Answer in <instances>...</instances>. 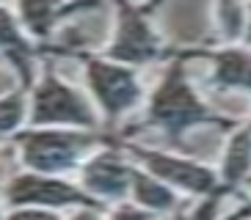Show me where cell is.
<instances>
[{
  "label": "cell",
  "mask_w": 251,
  "mask_h": 220,
  "mask_svg": "<svg viewBox=\"0 0 251 220\" xmlns=\"http://www.w3.org/2000/svg\"><path fill=\"white\" fill-rule=\"evenodd\" d=\"M240 44L251 47V0L246 3V25H243V39H240Z\"/></svg>",
  "instance_id": "obj_19"
},
{
  "label": "cell",
  "mask_w": 251,
  "mask_h": 220,
  "mask_svg": "<svg viewBox=\"0 0 251 220\" xmlns=\"http://www.w3.org/2000/svg\"><path fill=\"white\" fill-rule=\"evenodd\" d=\"M102 212H108V209H94V206H77V209H72V215L64 220H105Z\"/></svg>",
  "instance_id": "obj_18"
},
{
  "label": "cell",
  "mask_w": 251,
  "mask_h": 220,
  "mask_svg": "<svg viewBox=\"0 0 251 220\" xmlns=\"http://www.w3.org/2000/svg\"><path fill=\"white\" fill-rule=\"evenodd\" d=\"M179 58H204L210 61V86L221 94H246L251 96V47L235 44H218L207 50H171Z\"/></svg>",
  "instance_id": "obj_9"
},
{
  "label": "cell",
  "mask_w": 251,
  "mask_h": 220,
  "mask_svg": "<svg viewBox=\"0 0 251 220\" xmlns=\"http://www.w3.org/2000/svg\"><path fill=\"white\" fill-rule=\"evenodd\" d=\"M100 3L102 0H14V11L30 39L47 44L69 17L97 8Z\"/></svg>",
  "instance_id": "obj_11"
},
{
  "label": "cell",
  "mask_w": 251,
  "mask_h": 220,
  "mask_svg": "<svg viewBox=\"0 0 251 220\" xmlns=\"http://www.w3.org/2000/svg\"><path fill=\"white\" fill-rule=\"evenodd\" d=\"M42 47L30 39V33L23 28L14 8L0 3V61H6L17 74V86L30 91L36 83V74L42 69Z\"/></svg>",
  "instance_id": "obj_10"
},
{
  "label": "cell",
  "mask_w": 251,
  "mask_h": 220,
  "mask_svg": "<svg viewBox=\"0 0 251 220\" xmlns=\"http://www.w3.org/2000/svg\"><path fill=\"white\" fill-rule=\"evenodd\" d=\"M125 149L133 157L135 165H141L144 171L157 176L160 182L174 187L179 196L207 198V196H213V193H221L218 168L196 160V157H188V154H179V152H163V149H152V146H141V143H127Z\"/></svg>",
  "instance_id": "obj_6"
},
{
  "label": "cell",
  "mask_w": 251,
  "mask_h": 220,
  "mask_svg": "<svg viewBox=\"0 0 251 220\" xmlns=\"http://www.w3.org/2000/svg\"><path fill=\"white\" fill-rule=\"evenodd\" d=\"M249 184H251V179H249Z\"/></svg>",
  "instance_id": "obj_21"
},
{
  "label": "cell",
  "mask_w": 251,
  "mask_h": 220,
  "mask_svg": "<svg viewBox=\"0 0 251 220\" xmlns=\"http://www.w3.org/2000/svg\"><path fill=\"white\" fill-rule=\"evenodd\" d=\"M3 215H6V212H3V209H0V220H3Z\"/></svg>",
  "instance_id": "obj_20"
},
{
  "label": "cell",
  "mask_w": 251,
  "mask_h": 220,
  "mask_svg": "<svg viewBox=\"0 0 251 220\" xmlns=\"http://www.w3.org/2000/svg\"><path fill=\"white\" fill-rule=\"evenodd\" d=\"M251 179V121H240L232 127L226 135L221 152V165H218V182L221 193L232 196Z\"/></svg>",
  "instance_id": "obj_12"
},
{
  "label": "cell",
  "mask_w": 251,
  "mask_h": 220,
  "mask_svg": "<svg viewBox=\"0 0 251 220\" xmlns=\"http://www.w3.org/2000/svg\"><path fill=\"white\" fill-rule=\"evenodd\" d=\"M144 124L166 135L169 143H179L196 127H224L232 130L240 121L229 118L204 102V96L193 88L185 72V58L171 55L163 69L157 86L147 94L144 102Z\"/></svg>",
  "instance_id": "obj_1"
},
{
  "label": "cell",
  "mask_w": 251,
  "mask_h": 220,
  "mask_svg": "<svg viewBox=\"0 0 251 220\" xmlns=\"http://www.w3.org/2000/svg\"><path fill=\"white\" fill-rule=\"evenodd\" d=\"M130 201L155 215H169L174 209H179L182 196L166 182H160L157 176H152L149 171H144L141 165H135L133 182H130Z\"/></svg>",
  "instance_id": "obj_13"
},
{
  "label": "cell",
  "mask_w": 251,
  "mask_h": 220,
  "mask_svg": "<svg viewBox=\"0 0 251 220\" xmlns=\"http://www.w3.org/2000/svg\"><path fill=\"white\" fill-rule=\"evenodd\" d=\"M25 127H77L100 130L102 118L89 94L64 80L50 64H42L36 83L28 91V124Z\"/></svg>",
  "instance_id": "obj_5"
},
{
  "label": "cell",
  "mask_w": 251,
  "mask_h": 220,
  "mask_svg": "<svg viewBox=\"0 0 251 220\" xmlns=\"http://www.w3.org/2000/svg\"><path fill=\"white\" fill-rule=\"evenodd\" d=\"M215 25L221 44H235L243 39V25H246V3L243 0H215Z\"/></svg>",
  "instance_id": "obj_15"
},
{
  "label": "cell",
  "mask_w": 251,
  "mask_h": 220,
  "mask_svg": "<svg viewBox=\"0 0 251 220\" xmlns=\"http://www.w3.org/2000/svg\"><path fill=\"white\" fill-rule=\"evenodd\" d=\"M111 135L100 130H77V127H23L11 143L25 171L52 176L77 174L91 152L105 146Z\"/></svg>",
  "instance_id": "obj_2"
},
{
  "label": "cell",
  "mask_w": 251,
  "mask_h": 220,
  "mask_svg": "<svg viewBox=\"0 0 251 220\" xmlns=\"http://www.w3.org/2000/svg\"><path fill=\"white\" fill-rule=\"evenodd\" d=\"M113 3V33L105 44L102 55L119 64L152 66L171 58V47L163 42V33L155 28L152 14L166 0H111Z\"/></svg>",
  "instance_id": "obj_4"
},
{
  "label": "cell",
  "mask_w": 251,
  "mask_h": 220,
  "mask_svg": "<svg viewBox=\"0 0 251 220\" xmlns=\"http://www.w3.org/2000/svg\"><path fill=\"white\" fill-rule=\"evenodd\" d=\"M249 121H251V118H249Z\"/></svg>",
  "instance_id": "obj_23"
},
{
  "label": "cell",
  "mask_w": 251,
  "mask_h": 220,
  "mask_svg": "<svg viewBox=\"0 0 251 220\" xmlns=\"http://www.w3.org/2000/svg\"><path fill=\"white\" fill-rule=\"evenodd\" d=\"M3 204L6 206H47V209H77V206H94V209H108L91 198L80 184L69 176H52L36 174V171H20L3 184Z\"/></svg>",
  "instance_id": "obj_7"
},
{
  "label": "cell",
  "mask_w": 251,
  "mask_h": 220,
  "mask_svg": "<svg viewBox=\"0 0 251 220\" xmlns=\"http://www.w3.org/2000/svg\"><path fill=\"white\" fill-rule=\"evenodd\" d=\"M133 171L135 162L127 154V149H119L116 140H108L105 146L86 157V162L77 171V184L100 204L111 206L130 198Z\"/></svg>",
  "instance_id": "obj_8"
},
{
  "label": "cell",
  "mask_w": 251,
  "mask_h": 220,
  "mask_svg": "<svg viewBox=\"0 0 251 220\" xmlns=\"http://www.w3.org/2000/svg\"><path fill=\"white\" fill-rule=\"evenodd\" d=\"M0 3H3V0H0Z\"/></svg>",
  "instance_id": "obj_22"
},
{
  "label": "cell",
  "mask_w": 251,
  "mask_h": 220,
  "mask_svg": "<svg viewBox=\"0 0 251 220\" xmlns=\"http://www.w3.org/2000/svg\"><path fill=\"white\" fill-rule=\"evenodd\" d=\"M157 218H160V215L133 204L130 198H127V201H119V204H111L108 206V215H105V220H157Z\"/></svg>",
  "instance_id": "obj_16"
},
{
  "label": "cell",
  "mask_w": 251,
  "mask_h": 220,
  "mask_svg": "<svg viewBox=\"0 0 251 220\" xmlns=\"http://www.w3.org/2000/svg\"><path fill=\"white\" fill-rule=\"evenodd\" d=\"M3 220H64V215L47 206H8Z\"/></svg>",
  "instance_id": "obj_17"
},
{
  "label": "cell",
  "mask_w": 251,
  "mask_h": 220,
  "mask_svg": "<svg viewBox=\"0 0 251 220\" xmlns=\"http://www.w3.org/2000/svg\"><path fill=\"white\" fill-rule=\"evenodd\" d=\"M28 124V88L14 86L0 94V140H11Z\"/></svg>",
  "instance_id": "obj_14"
},
{
  "label": "cell",
  "mask_w": 251,
  "mask_h": 220,
  "mask_svg": "<svg viewBox=\"0 0 251 220\" xmlns=\"http://www.w3.org/2000/svg\"><path fill=\"white\" fill-rule=\"evenodd\" d=\"M58 55H69L83 64L86 88L94 102L102 124L113 127L125 116L135 113L147 102V88L141 83V74L135 66L119 64L102 52H86V50H64Z\"/></svg>",
  "instance_id": "obj_3"
}]
</instances>
